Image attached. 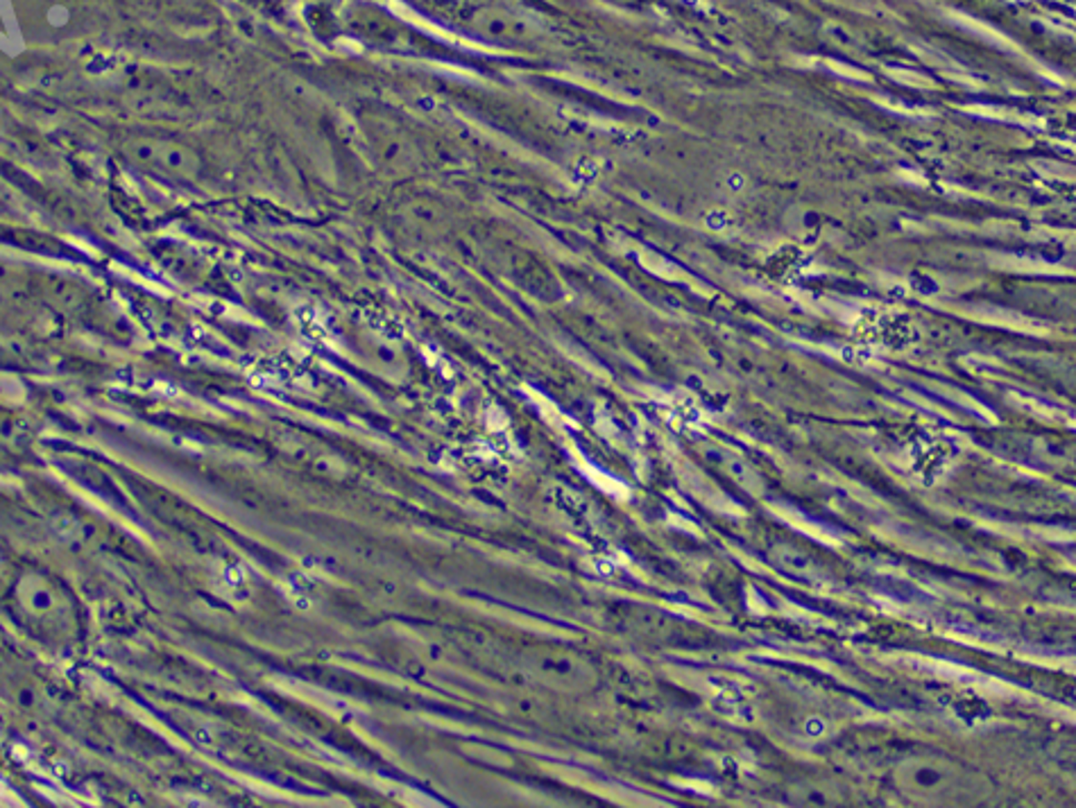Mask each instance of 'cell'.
Instances as JSON below:
<instances>
[{
	"instance_id": "6da1fadb",
	"label": "cell",
	"mask_w": 1076,
	"mask_h": 808,
	"mask_svg": "<svg viewBox=\"0 0 1076 808\" xmlns=\"http://www.w3.org/2000/svg\"><path fill=\"white\" fill-rule=\"evenodd\" d=\"M134 156L150 170L170 180H195L200 172L198 154L175 141H141L134 143Z\"/></svg>"
}]
</instances>
